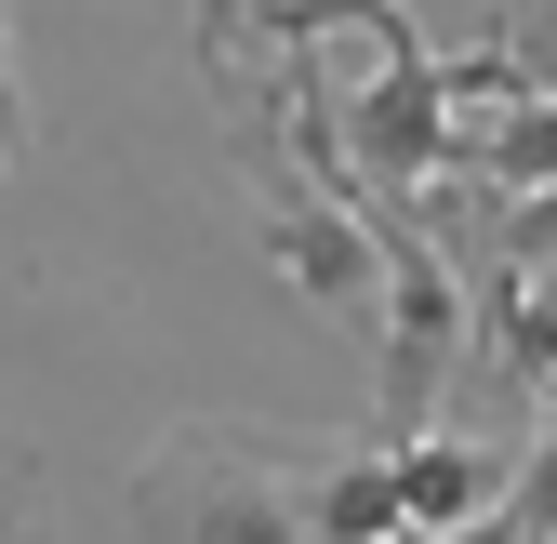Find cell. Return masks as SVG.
I'll list each match as a JSON object with an SVG mask.
<instances>
[{"instance_id": "7", "label": "cell", "mask_w": 557, "mask_h": 544, "mask_svg": "<svg viewBox=\"0 0 557 544\" xmlns=\"http://www.w3.org/2000/svg\"><path fill=\"white\" fill-rule=\"evenodd\" d=\"M27 518H40V465L0 438V544H27Z\"/></svg>"}, {"instance_id": "2", "label": "cell", "mask_w": 557, "mask_h": 544, "mask_svg": "<svg viewBox=\"0 0 557 544\" xmlns=\"http://www.w3.org/2000/svg\"><path fill=\"white\" fill-rule=\"evenodd\" d=\"M239 173H252V199H265V252H278V280H293L306 306H332V319L372 346V319H385V239L359 226V199H319L293 160L265 147V133H239Z\"/></svg>"}, {"instance_id": "10", "label": "cell", "mask_w": 557, "mask_h": 544, "mask_svg": "<svg viewBox=\"0 0 557 544\" xmlns=\"http://www.w3.org/2000/svg\"><path fill=\"white\" fill-rule=\"evenodd\" d=\"M0 81H14V0H0Z\"/></svg>"}, {"instance_id": "1", "label": "cell", "mask_w": 557, "mask_h": 544, "mask_svg": "<svg viewBox=\"0 0 557 544\" xmlns=\"http://www.w3.org/2000/svg\"><path fill=\"white\" fill-rule=\"evenodd\" d=\"M319 452L332 438H306V425H213V412H186L133 465V544H319L306 531Z\"/></svg>"}, {"instance_id": "4", "label": "cell", "mask_w": 557, "mask_h": 544, "mask_svg": "<svg viewBox=\"0 0 557 544\" xmlns=\"http://www.w3.org/2000/svg\"><path fill=\"white\" fill-rule=\"evenodd\" d=\"M385 492H398V531H465V518H492V505L518 492V452H505V438L425 425V438L385 452Z\"/></svg>"}, {"instance_id": "5", "label": "cell", "mask_w": 557, "mask_h": 544, "mask_svg": "<svg viewBox=\"0 0 557 544\" xmlns=\"http://www.w3.org/2000/svg\"><path fill=\"white\" fill-rule=\"evenodd\" d=\"M306 531H319V544H398V492H385V452H372V438H332V452H319Z\"/></svg>"}, {"instance_id": "6", "label": "cell", "mask_w": 557, "mask_h": 544, "mask_svg": "<svg viewBox=\"0 0 557 544\" xmlns=\"http://www.w3.org/2000/svg\"><path fill=\"white\" fill-rule=\"evenodd\" d=\"M557 94V0H505L492 14V107Z\"/></svg>"}, {"instance_id": "8", "label": "cell", "mask_w": 557, "mask_h": 544, "mask_svg": "<svg viewBox=\"0 0 557 544\" xmlns=\"http://www.w3.org/2000/svg\"><path fill=\"white\" fill-rule=\"evenodd\" d=\"M398 544H518V518L492 505V518H465V531H398Z\"/></svg>"}, {"instance_id": "9", "label": "cell", "mask_w": 557, "mask_h": 544, "mask_svg": "<svg viewBox=\"0 0 557 544\" xmlns=\"http://www.w3.org/2000/svg\"><path fill=\"white\" fill-rule=\"evenodd\" d=\"M0 173H27V94L0 81Z\"/></svg>"}, {"instance_id": "3", "label": "cell", "mask_w": 557, "mask_h": 544, "mask_svg": "<svg viewBox=\"0 0 557 544\" xmlns=\"http://www.w3.org/2000/svg\"><path fill=\"white\" fill-rule=\"evenodd\" d=\"M372 94H345V199L359 186H438V160H451V81H438V53H425V27L411 14H372Z\"/></svg>"}]
</instances>
